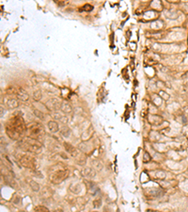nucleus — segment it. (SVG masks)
Wrapping results in <instances>:
<instances>
[{
  "mask_svg": "<svg viewBox=\"0 0 188 212\" xmlns=\"http://www.w3.org/2000/svg\"><path fill=\"white\" fill-rule=\"evenodd\" d=\"M27 129L25 121L21 116H14L8 122L6 126V132L11 139L18 140L24 135L25 131Z\"/></svg>",
  "mask_w": 188,
  "mask_h": 212,
  "instance_id": "nucleus-1",
  "label": "nucleus"
},
{
  "mask_svg": "<svg viewBox=\"0 0 188 212\" xmlns=\"http://www.w3.org/2000/svg\"><path fill=\"white\" fill-rule=\"evenodd\" d=\"M18 145L24 151L28 152L30 154H40L42 150L41 141H37L33 138H30V137H26V138H24L23 140L19 141Z\"/></svg>",
  "mask_w": 188,
  "mask_h": 212,
  "instance_id": "nucleus-2",
  "label": "nucleus"
},
{
  "mask_svg": "<svg viewBox=\"0 0 188 212\" xmlns=\"http://www.w3.org/2000/svg\"><path fill=\"white\" fill-rule=\"evenodd\" d=\"M27 132L30 138H33L37 141H41L44 138L45 130L43 125L38 122H32L27 124Z\"/></svg>",
  "mask_w": 188,
  "mask_h": 212,
  "instance_id": "nucleus-3",
  "label": "nucleus"
},
{
  "mask_svg": "<svg viewBox=\"0 0 188 212\" xmlns=\"http://www.w3.org/2000/svg\"><path fill=\"white\" fill-rule=\"evenodd\" d=\"M69 175V171L65 168H54L53 166L50 169L49 180L53 184H60L63 182Z\"/></svg>",
  "mask_w": 188,
  "mask_h": 212,
  "instance_id": "nucleus-4",
  "label": "nucleus"
},
{
  "mask_svg": "<svg viewBox=\"0 0 188 212\" xmlns=\"http://www.w3.org/2000/svg\"><path fill=\"white\" fill-rule=\"evenodd\" d=\"M19 161L23 167H25V168H27V169H31V170H36V169H37V166H38V163H37L36 158L34 157H32V156H30V155H26V154L20 155Z\"/></svg>",
  "mask_w": 188,
  "mask_h": 212,
  "instance_id": "nucleus-5",
  "label": "nucleus"
},
{
  "mask_svg": "<svg viewBox=\"0 0 188 212\" xmlns=\"http://www.w3.org/2000/svg\"><path fill=\"white\" fill-rule=\"evenodd\" d=\"M61 105H62V102H61L58 98H56V97L51 98V99H49L46 102L47 107H48L50 110H52L53 112H54V111H57V109H59L60 107H61Z\"/></svg>",
  "mask_w": 188,
  "mask_h": 212,
  "instance_id": "nucleus-6",
  "label": "nucleus"
},
{
  "mask_svg": "<svg viewBox=\"0 0 188 212\" xmlns=\"http://www.w3.org/2000/svg\"><path fill=\"white\" fill-rule=\"evenodd\" d=\"M81 174L85 178L92 179L97 175V171L95 169H93L92 167H84L81 170Z\"/></svg>",
  "mask_w": 188,
  "mask_h": 212,
  "instance_id": "nucleus-7",
  "label": "nucleus"
},
{
  "mask_svg": "<svg viewBox=\"0 0 188 212\" xmlns=\"http://www.w3.org/2000/svg\"><path fill=\"white\" fill-rule=\"evenodd\" d=\"M63 147L65 149V151L68 153L71 157H77L79 155V152L74 145H71V143L69 142H63Z\"/></svg>",
  "mask_w": 188,
  "mask_h": 212,
  "instance_id": "nucleus-8",
  "label": "nucleus"
},
{
  "mask_svg": "<svg viewBox=\"0 0 188 212\" xmlns=\"http://www.w3.org/2000/svg\"><path fill=\"white\" fill-rule=\"evenodd\" d=\"M15 95L17 96V99L19 100V101L21 100V101L25 102V101H27V100L29 99V95H28V94H27L26 91L22 88L16 89V94H15Z\"/></svg>",
  "mask_w": 188,
  "mask_h": 212,
  "instance_id": "nucleus-9",
  "label": "nucleus"
},
{
  "mask_svg": "<svg viewBox=\"0 0 188 212\" xmlns=\"http://www.w3.org/2000/svg\"><path fill=\"white\" fill-rule=\"evenodd\" d=\"M6 105L10 108H15V107H19V100L17 98H13V97H10L6 99Z\"/></svg>",
  "mask_w": 188,
  "mask_h": 212,
  "instance_id": "nucleus-10",
  "label": "nucleus"
},
{
  "mask_svg": "<svg viewBox=\"0 0 188 212\" xmlns=\"http://www.w3.org/2000/svg\"><path fill=\"white\" fill-rule=\"evenodd\" d=\"M90 164H91V167L93 169H95L96 171H102L104 169V164L102 163V161L99 159H96V158L91 159Z\"/></svg>",
  "mask_w": 188,
  "mask_h": 212,
  "instance_id": "nucleus-11",
  "label": "nucleus"
},
{
  "mask_svg": "<svg viewBox=\"0 0 188 212\" xmlns=\"http://www.w3.org/2000/svg\"><path fill=\"white\" fill-rule=\"evenodd\" d=\"M27 183H28V185L30 186V188H31V190H33V191H36V192H38L39 190H40V185L37 183L36 181H34L33 179H30V178H27L26 179Z\"/></svg>",
  "mask_w": 188,
  "mask_h": 212,
  "instance_id": "nucleus-12",
  "label": "nucleus"
},
{
  "mask_svg": "<svg viewBox=\"0 0 188 212\" xmlns=\"http://www.w3.org/2000/svg\"><path fill=\"white\" fill-rule=\"evenodd\" d=\"M48 128H49L50 132L52 133H56L59 130V126H58V124H57L56 121H50L48 123Z\"/></svg>",
  "mask_w": 188,
  "mask_h": 212,
  "instance_id": "nucleus-13",
  "label": "nucleus"
},
{
  "mask_svg": "<svg viewBox=\"0 0 188 212\" xmlns=\"http://www.w3.org/2000/svg\"><path fill=\"white\" fill-rule=\"evenodd\" d=\"M60 109L62 111V113H65V114H68V113H71L73 108H71V106L69 104L68 102H62V105H61V107Z\"/></svg>",
  "mask_w": 188,
  "mask_h": 212,
  "instance_id": "nucleus-14",
  "label": "nucleus"
},
{
  "mask_svg": "<svg viewBox=\"0 0 188 212\" xmlns=\"http://www.w3.org/2000/svg\"><path fill=\"white\" fill-rule=\"evenodd\" d=\"M86 185H87V190H88V191H89L91 194H94V193H95V190H97L95 184H94V182L86 181Z\"/></svg>",
  "mask_w": 188,
  "mask_h": 212,
  "instance_id": "nucleus-15",
  "label": "nucleus"
},
{
  "mask_svg": "<svg viewBox=\"0 0 188 212\" xmlns=\"http://www.w3.org/2000/svg\"><path fill=\"white\" fill-rule=\"evenodd\" d=\"M60 134H61V136L64 137V138H69V137L71 136V129H70L69 127L63 126L62 129L60 130Z\"/></svg>",
  "mask_w": 188,
  "mask_h": 212,
  "instance_id": "nucleus-16",
  "label": "nucleus"
},
{
  "mask_svg": "<svg viewBox=\"0 0 188 212\" xmlns=\"http://www.w3.org/2000/svg\"><path fill=\"white\" fill-rule=\"evenodd\" d=\"M81 185L79 184H76V185H71V187H70V190H71V192L74 193V194H77V193H79L80 191H81Z\"/></svg>",
  "mask_w": 188,
  "mask_h": 212,
  "instance_id": "nucleus-17",
  "label": "nucleus"
},
{
  "mask_svg": "<svg viewBox=\"0 0 188 212\" xmlns=\"http://www.w3.org/2000/svg\"><path fill=\"white\" fill-rule=\"evenodd\" d=\"M41 97H42V94H41V90H37V91H35L33 92V98H34L36 101H40V100L41 99Z\"/></svg>",
  "mask_w": 188,
  "mask_h": 212,
  "instance_id": "nucleus-18",
  "label": "nucleus"
},
{
  "mask_svg": "<svg viewBox=\"0 0 188 212\" xmlns=\"http://www.w3.org/2000/svg\"><path fill=\"white\" fill-rule=\"evenodd\" d=\"M33 113H34V115H35L38 119H40V120H43L44 117H45L44 114H43V112L41 111V110H39V109H34L33 110Z\"/></svg>",
  "mask_w": 188,
  "mask_h": 212,
  "instance_id": "nucleus-19",
  "label": "nucleus"
},
{
  "mask_svg": "<svg viewBox=\"0 0 188 212\" xmlns=\"http://www.w3.org/2000/svg\"><path fill=\"white\" fill-rule=\"evenodd\" d=\"M35 212H49V210L43 206H38L35 207Z\"/></svg>",
  "mask_w": 188,
  "mask_h": 212,
  "instance_id": "nucleus-20",
  "label": "nucleus"
},
{
  "mask_svg": "<svg viewBox=\"0 0 188 212\" xmlns=\"http://www.w3.org/2000/svg\"><path fill=\"white\" fill-rule=\"evenodd\" d=\"M102 205V200L100 198L98 199H95L94 201H93V207H95V208H98V207H101Z\"/></svg>",
  "mask_w": 188,
  "mask_h": 212,
  "instance_id": "nucleus-21",
  "label": "nucleus"
},
{
  "mask_svg": "<svg viewBox=\"0 0 188 212\" xmlns=\"http://www.w3.org/2000/svg\"><path fill=\"white\" fill-rule=\"evenodd\" d=\"M82 9H83V11H91V10H92L93 7H92L91 5H88V4H87V5H85Z\"/></svg>",
  "mask_w": 188,
  "mask_h": 212,
  "instance_id": "nucleus-22",
  "label": "nucleus"
},
{
  "mask_svg": "<svg viewBox=\"0 0 188 212\" xmlns=\"http://www.w3.org/2000/svg\"><path fill=\"white\" fill-rule=\"evenodd\" d=\"M150 155H149V153H145L144 154V161L146 162V161H150Z\"/></svg>",
  "mask_w": 188,
  "mask_h": 212,
  "instance_id": "nucleus-23",
  "label": "nucleus"
},
{
  "mask_svg": "<svg viewBox=\"0 0 188 212\" xmlns=\"http://www.w3.org/2000/svg\"><path fill=\"white\" fill-rule=\"evenodd\" d=\"M53 212H63V210L62 209H60V208H58V209H56V210H54Z\"/></svg>",
  "mask_w": 188,
  "mask_h": 212,
  "instance_id": "nucleus-24",
  "label": "nucleus"
},
{
  "mask_svg": "<svg viewBox=\"0 0 188 212\" xmlns=\"http://www.w3.org/2000/svg\"><path fill=\"white\" fill-rule=\"evenodd\" d=\"M94 212H97V211H94Z\"/></svg>",
  "mask_w": 188,
  "mask_h": 212,
  "instance_id": "nucleus-25",
  "label": "nucleus"
}]
</instances>
